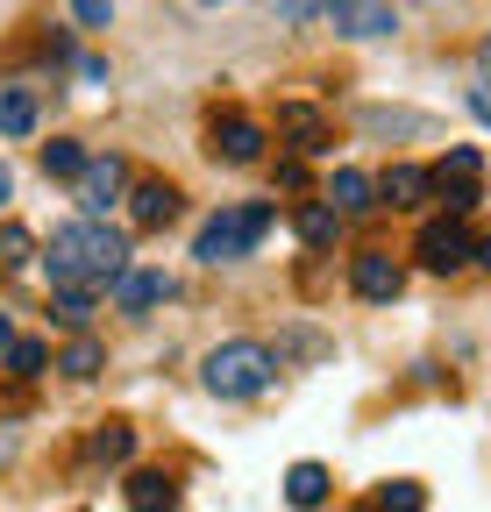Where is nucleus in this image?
Wrapping results in <instances>:
<instances>
[{
	"label": "nucleus",
	"instance_id": "obj_16",
	"mask_svg": "<svg viewBox=\"0 0 491 512\" xmlns=\"http://www.w3.org/2000/svg\"><path fill=\"white\" fill-rule=\"evenodd\" d=\"M371 178H363V171H335V185H328V200H335V214H371L378 200H371Z\"/></svg>",
	"mask_w": 491,
	"mask_h": 512
},
{
	"label": "nucleus",
	"instance_id": "obj_28",
	"mask_svg": "<svg viewBox=\"0 0 491 512\" xmlns=\"http://www.w3.org/2000/svg\"><path fill=\"white\" fill-rule=\"evenodd\" d=\"M470 114H477V121H491V86H477V93H470Z\"/></svg>",
	"mask_w": 491,
	"mask_h": 512
},
{
	"label": "nucleus",
	"instance_id": "obj_7",
	"mask_svg": "<svg viewBox=\"0 0 491 512\" xmlns=\"http://www.w3.org/2000/svg\"><path fill=\"white\" fill-rule=\"evenodd\" d=\"M121 185H129V171H121V157H93L86 178H79V207L86 214H107L121 200Z\"/></svg>",
	"mask_w": 491,
	"mask_h": 512
},
{
	"label": "nucleus",
	"instance_id": "obj_1",
	"mask_svg": "<svg viewBox=\"0 0 491 512\" xmlns=\"http://www.w3.org/2000/svg\"><path fill=\"white\" fill-rule=\"evenodd\" d=\"M50 285L57 292H86V285H121L129 278V242L114 228H93V221H72L50 235Z\"/></svg>",
	"mask_w": 491,
	"mask_h": 512
},
{
	"label": "nucleus",
	"instance_id": "obj_3",
	"mask_svg": "<svg viewBox=\"0 0 491 512\" xmlns=\"http://www.w3.org/2000/svg\"><path fill=\"white\" fill-rule=\"evenodd\" d=\"M271 235V207H235V214H214L193 242L200 264H235V256H250L257 242Z\"/></svg>",
	"mask_w": 491,
	"mask_h": 512
},
{
	"label": "nucleus",
	"instance_id": "obj_29",
	"mask_svg": "<svg viewBox=\"0 0 491 512\" xmlns=\"http://www.w3.org/2000/svg\"><path fill=\"white\" fill-rule=\"evenodd\" d=\"M8 342H15V320H8V313H0V349H8Z\"/></svg>",
	"mask_w": 491,
	"mask_h": 512
},
{
	"label": "nucleus",
	"instance_id": "obj_24",
	"mask_svg": "<svg viewBox=\"0 0 491 512\" xmlns=\"http://www.w3.org/2000/svg\"><path fill=\"white\" fill-rule=\"evenodd\" d=\"M57 320H65V328H86L93 320V292H57V306H50Z\"/></svg>",
	"mask_w": 491,
	"mask_h": 512
},
{
	"label": "nucleus",
	"instance_id": "obj_22",
	"mask_svg": "<svg viewBox=\"0 0 491 512\" xmlns=\"http://www.w3.org/2000/svg\"><path fill=\"white\" fill-rule=\"evenodd\" d=\"M420 505H427V491L406 484V477H392V484L378 491V512H420Z\"/></svg>",
	"mask_w": 491,
	"mask_h": 512
},
{
	"label": "nucleus",
	"instance_id": "obj_13",
	"mask_svg": "<svg viewBox=\"0 0 491 512\" xmlns=\"http://www.w3.org/2000/svg\"><path fill=\"white\" fill-rule=\"evenodd\" d=\"M285 498H292L299 512L328 505V470H321V463H292V470H285Z\"/></svg>",
	"mask_w": 491,
	"mask_h": 512
},
{
	"label": "nucleus",
	"instance_id": "obj_17",
	"mask_svg": "<svg viewBox=\"0 0 491 512\" xmlns=\"http://www.w3.org/2000/svg\"><path fill=\"white\" fill-rule=\"evenodd\" d=\"M363 128H371V136H435V121H427V114H406V107H371V114H363Z\"/></svg>",
	"mask_w": 491,
	"mask_h": 512
},
{
	"label": "nucleus",
	"instance_id": "obj_6",
	"mask_svg": "<svg viewBox=\"0 0 491 512\" xmlns=\"http://www.w3.org/2000/svg\"><path fill=\"white\" fill-rule=\"evenodd\" d=\"M349 285H356V299H378V306H385V299H399V285H406V271L392 264V256H385V249H363V256H356V264H349Z\"/></svg>",
	"mask_w": 491,
	"mask_h": 512
},
{
	"label": "nucleus",
	"instance_id": "obj_23",
	"mask_svg": "<svg viewBox=\"0 0 491 512\" xmlns=\"http://www.w3.org/2000/svg\"><path fill=\"white\" fill-rule=\"evenodd\" d=\"M57 370H65V377H93V370H100V342H86V335H79L65 356H57Z\"/></svg>",
	"mask_w": 491,
	"mask_h": 512
},
{
	"label": "nucleus",
	"instance_id": "obj_25",
	"mask_svg": "<svg viewBox=\"0 0 491 512\" xmlns=\"http://www.w3.org/2000/svg\"><path fill=\"white\" fill-rule=\"evenodd\" d=\"M43 356H50L43 342H8V370L15 377H43Z\"/></svg>",
	"mask_w": 491,
	"mask_h": 512
},
{
	"label": "nucleus",
	"instance_id": "obj_19",
	"mask_svg": "<svg viewBox=\"0 0 491 512\" xmlns=\"http://www.w3.org/2000/svg\"><path fill=\"white\" fill-rule=\"evenodd\" d=\"M136 456V427H100L93 434V463H129Z\"/></svg>",
	"mask_w": 491,
	"mask_h": 512
},
{
	"label": "nucleus",
	"instance_id": "obj_11",
	"mask_svg": "<svg viewBox=\"0 0 491 512\" xmlns=\"http://www.w3.org/2000/svg\"><path fill=\"white\" fill-rule=\"evenodd\" d=\"M157 299H171V278H164V271H129V278L114 285V306H121V313H143V306H157Z\"/></svg>",
	"mask_w": 491,
	"mask_h": 512
},
{
	"label": "nucleus",
	"instance_id": "obj_9",
	"mask_svg": "<svg viewBox=\"0 0 491 512\" xmlns=\"http://www.w3.org/2000/svg\"><path fill=\"white\" fill-rule=\"evenodd\" d=\"M121 498H129V512H178V484L164 470H136L121 484Z\"/></svg>",
	"mask_w": 491,
	"mask_h": 512
},
{
	"label": "nucleus",
	"instance_id": "obj_21",
	"mask_svg": "<svg viewBox=\"0 0 491 512\" xmlns=\"http://www.w3.org/2000/svg\"><path fill=\"white\" fill-rule=\"evenodd\" d=\"M86 164H93V157H86L79 143H50V150H43V171H50V178H86Z\"/></svg>",
	"mask_w": 491,
	"mask_h": 512
},
{
	"label": "nucleus",
	"instance_id": "obj_8",
	"mask_svg": "<svg viewBox=\"0 0 491 512\" xmlns=\"http://www.w3.org/2000/svg\"><path fill=\"white\" fill-rule=\"evenodd\" d=\"M257 150H264V128H257V121H242V114H221V121H214V157L257 164Z\"/></svg>",
	"mask_w": 491,
	"mask_h": 512
},
{
	"label": "nucleus",
	"instance_id": "obj_20",
	"mask_svg": "<svg viewBox=\"0 0 491 512\" xmlns=\"http://www.w3.org/2000/svg\"><path fill=\"white\" fill-rule=\"evenodd\" d=\"M29 256H36V235L15 228V221H0V271H22Z\"/></svg>",
	"mask_w": 491,
	"mask_h": 512
},
{
	"label": "nucleus",
	"instance_id": "obj_30",
	"mask_svg": "<svg viewBox=\"0 0 491 512\" xmlns=\"http://www.w3.org/2000/svg\"><path fill=\"white\" fill-rule=\"evenodd\" d=\"M477 264H484V271H491V242H477Z\"/></svg>",
	"mask_w": 491,
	"mask_h": 512
},
{
	"label": "nucleus",
	"instance_id": "obj_5",
	"mask_svg": "<svg viewBox=\"0 0 491 512\" xmlns=\"http://www.w3.org/2000/svg\"><path fill=\"white\" fill-rule=\"evenodd\" d=\"M470 256H477V242L463 235V221H427L420 228V264L427 271H463Z\"/></svg>",
	"mask_w": 491,
	"mask_h": 512
},
{
	"label": "nucleus",
	"instance_id": "obj_4",
	"mask_svg": "<svg viewBox=\"0 0 491 512\" xmlns=\"http://www.w3.org/2000/svg\"><path fill=\"white\" fill-rule=\"evenodd\" d=\"M477 185H484V157H477L470 143H449V157L435 164V192L449 200V221L477 207Z\"/></svg>",
	"mask_w": 491,
	"mask_h": 512
},
{
	"label": "nucleus",
	"instance_id": "obj_32",
	"mask_svg": "<svg viewBox=\"0 0 491 512\" xmlns=\"http://www.w3.org/2000/svg\"><path fill=\"white\" fill-rule=\"evenodd\" d=\"M8 192H15V185H8V171H0V200H8Z\"/></svg>",
	"mask_w": 491,
	"mask_h": 512
},
{
	"label": "nucleus",
	"instance_id": "obj_18",
	"mask_svg": "<svg viewBox=\"0 0 491 512\" xmlns=\"http://www.w3.org/2000/svg\"><path fill=\"white\" fill-rule=\"evenodd\" d=\"M335 228H342V214H335V207H299V242L328 249V242H335Z\"/></svg>",
	"mask_w": 491,
	"mask_h": 512
},
{
	"label": "nucleus",
	"instance_id": "obj_12",
	"mask_svg": "<svg viewBox=\"0 0 491 512\" xmlns=\"http://www.w3.org/2000/svg\"><path fill=\"white\" fill-rule=\"evenodd\" d=\"M378 192H385L392 207H420L427 192H435V171H413V164H392V171L378 178Z\"/></svg>",
	"mask_w": 491,
	"mask_h": 512
},
{
	"label": "nucleus",
	"instance_id": "obj_10",
	"mask_svg": "<svg viewBox=\"0 0 491 512\" xmlns=\"http://www.w3.org/2000/svg\"><path fill=\"white\" fill-rule=\"evenodd\" d=\"M171 214H178V192H171L164 178H143V185L129 192V221H136V228H164Z\"/></svg>",
	"mask_w": 491,
	"mask_h": 512
},
{
	"label": "nucleus",
	"instance_id": "obj_15",
	"mask_svg": "<svg viewBox=\"0 0 491 512\" xmlns=\"http://www.w3.org/2000/svg\"><path fill=\"white\" fill-rule=\"evenodd\" d=\"M278 136H292L299 150H328V128L314 107H278Z\"/></svg>",
	"mask_w": 491,
	"mask_h": 512
},
{
	"label": "nucleus",
	"instance_id": "obj_26",
	"mask_svg": "<svg viewBox=\"0 0 491 512\" xmlns=\"http://www.w3.org/2000/svg\"><path fill=\"white\" fill-rule=\"evenodd\" d=\"M72 22L79 29H107L114 22V0H72Z\"/></svg>",
	"mask_w": 491,
	"mask_h": 512
},
{
	"label": "nucleus",
	"instance_id": "obj_2",
	"mask_svg": "<svg viewBox=\"0 0 491 512\" xmlns=\"http://www.w3.org/2000/svg\"><path fill=\"white\" fill-rule=\"evenodd\" d=\"M271 370H278V356L264 342H221L207 356V392L214 399H257L271 384Z\"/></svg>",
	"mask_w": 491,
	"mask_h": 512
},
{
	"label": "nucleus",
	"instance_id": "obj_31",
	"mask_svg": "<svg viewBox=\"0 0 491 512\" xmlns=\"http://www.w3.org/2000/svg\"><path fill=\"white\" fill-rule=\"evenodd\" d=\"M477 64H484V72H491V36H484V50H477Z\"/></svg>",
	"mask_w": 491,
	"mask_h": 512
},
{
	"label": "nucleus",
	"instance_id": "obj_27",
	"mask_svg": "<svg viewBox=\"0 0 491 512\" xmlns=\"http://www.w3.org/2000/svg\"><path fill=\"white\" fill-rule=\"evenodd\" d=\"M278 185L299 192V185H306V164H299V157H278Z\"/></svg>",
	"mask_w": 491,
	"mask_h": 512
},
{
	"label": "nucleus",
	"instance_id": "obj_14",
	"mask_svg": "<svg viewBox=\"0 0 491 512\" xmlns=\"http://www.w3.org/2000/svg\"><path fill=\"white\" fill-rule=\"evenodd\" d=\"M0 136H36V93L0 86Z\"/></svg>",
	"mask_w": 491,
	"mask_h": 512
}]
</instances>
